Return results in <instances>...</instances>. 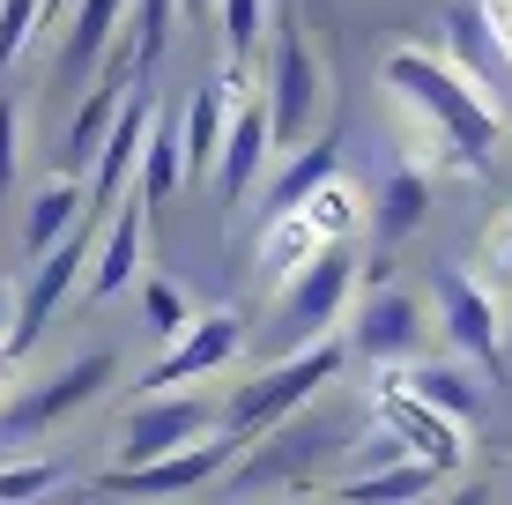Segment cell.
<instances>
[{
  "label": "cell",
  "instance_id": "obj_1",
  "mask_svg": "<svg viewBox=\"0 0 512 505\" xmlns=\"http://www.w3.org/2000/svg\"><path fill=\"white\" fill-rule=\"evenodd\" d=\"M379 90L394 127L409 134V149L423 164H446V171H490V156L505 142V112L498 90L475 82L461 60L431 45H401L379 60Z\"/></svg>",
  "mask_w": 512,
  "mask_h": 505
},
{
  "label": "cell",
  "instance_id": "obj_2",
  "mask_svg": "<svg viewBox=\"0 0 512 505\" xmlns=\"http://www.w3.org/2000/svg\"><path fill=\"white\" fill-rule=\"evenodd\" d=\"M260 112H268V134L275 149H305L320 142V134L334 127V82H327V60L320 45L305 38V23L297 15H275L268 23V75H260Z\"/></svg>",
  "mask_w": 512,
  "mask_h": 505
},
{
  "label": "cell",
  "instance_id": "obj_3",
  "mask_svg": "<svg viewBox=\"0 0 512 505\" xmlns=\"http://www.w3.org/2000/svg\"><path fill=\"white\" fill-rule=\"evenodd\" d=\"M349 446H357V439H349V416L312 394L297 416H282V424L260 431L253 446H238V461L223 468V476H231L238 498H268V491H297L327 454H349Z\"/></svg>",
  "mask_w": 512,
  "mask_h": 505
},
{
  "label": "cell",
  "instance_id": "obj_4",
  "mask_svg": "<svg viewBox=\"0 0 512 505\" xmlns=\"http://www.w3.org/2000/svg\"><path fill=\"white\" fill-rule=\"evenodd\" d=\"M364 290V260L357 246H320L297 275L275 283V327H282V357L290 350H312V342H334Z\"/></svg>",
  "mask_w": 512,
  "mask_h": 505
},
{
  "label": "cell",
  "instance_id": "obj_5",
  "mask_svg": "<svg viewBox=\"0 0 512 505\" xmlns=\"http://www.w3.org/2000/svg\"><path fill=\"white\" fill-rule=\"evenodd\" d=\"M334 372H342V342H312V350H290L282 364H268V372H253L245 387L223 402V431H231L238 446H253L260 431H275L282 416H297L312 402V394L334 387Z\"/></svg>",
  "mask_w": 512,
  "mask_h": 505
},
{
  "label": "cell",
  "instance_id": "obj_6",
  "mask_svg": "<svg viewBox=\"0 0 512 505\" xmlns=\"http://www.w3.org/2000/svg\"><path fill=\"white\" fill-rule=\"evenodd\" d=\"M431 298L423 290H401V283H364L357 305H349V350L379 372H401L431 350Z\"/></svg>",
  "mask_w": 512,
  "mask_h": 505
},
{
  "label": "cell",
  "instance_id": "obj_7",
  "mask_svg": "<svg viewBox=\"0 0 512 505\" xmlns=\"http://www.w3.org/2000/svg\"><path fill=\"white\" fill-rule=\"evenodd\" d=\"M431 327L453 342V357H468L483 379L505 372V312L475 283V268H438L431 283Z\"/></svg>",
  "mask_w": 512,
  "mask_h": 505
},
{
  "label": "cell",
  "instance_id": "obj_8",
  "mask_svg": "<svg viewBox=\"0 0 512 505\" xmlns=\"http://www.w3.org/2000/svg\"><path fill=\"white\" fill-rule=\"evenodd\" d=\"M97 231H104V216H82L52 253H38V268H30L23 298H15V320H8V350H15V357H23L30 342L45 335L52 312H60V305L82 290V275H90V253H97Z\"/></svg>",
  "mask_w": 512,
  "mask_h": 505
},
{
  "label": "cell",
  "instance_id": "obj_9",
  "mask_svg": "<svg viewBox=\"0 0 512 505\" xmlns=\"http://www.w3.org/2000/svg\"><path fill=\"white\" fill-rule=\"evenodd\" d=\"M238 350H245V312H193V320L171 335V350L149 364V372L134 379V394H179V387H193V379H216L223 364H238Z\"/></svg>",
  "mask_w": 512,
  "mask_h": 505
},
{
  "label": "cell",
  "instance_id": "obj_10",
  "mask_svg": "<svg viewBox=\"0 0 512 505\" xmlns=\"http://www.w3.org/2000/svg\"><path fill=\"white\" fill-rule=\"evenodd\" d=\"M372 416H379V431H394V439H401V454H416V461L446 468V476H461V461H468V424H453L446 409H431L423 394H409V387H401V372H379Z\"/></svg>",
  "mask_w": 512,
  "mask_h": 505
},
{
  "label": "cell",
  "instance_id": "obj_11",
  "mask_svg": "<svg viewBox=\"0 0 512 505\" xmlns=\"http://www.w3.org/2000/svg\"><path fill=\"white\" fill-rule=\"evenodd\" d=\"M231 461H238V439H231V431H208V439H193V446H179V454H164V461L112 468V476H104V491H112V498H141V505H164V498L208 491Z\"/></svg>",
  "mask_w": 512,
  "mask_h": 505
},
{
  "label": "cell",
  "instance_id": "obj_12",
  "mask_svg": "<svg viewBox=\"0 0 512 505\" xmlns=\"http://www.w3.org/2000/svg\"><path fill=\"white\" fill-rule=\"evenodd\" d=\"M208 431H223V402H201V394H141V409L119 431V468L164 461L179 446L208 439Z\"/></svg>",
  "mask_w": 512,
  "mask_h": 505
},
{
  "label": "cell",
  "instance_id": "obj_13",
  "mask_svg": "<svg viewBox=\"0 0 512 505\" xmlns=\"http://www.w3.org/2000/svg\"><path fill=\"white\" fill-rule=\"evenodd\" d=\"M119 379V357L112 350H90V357H75L67 372H52L45 387H30L23 402H8L0 409V439H30V431H45V424H60V416H75V409H90L104 387Z\"/></svg>",
  "mask_w": 512,
  "mask_h": 505
},
{
  "label": "cell",
  "instance_id": "obj_14",
  "mask_svg": "<svg viewBox=\"0 0 512 505\" xmlns=\"http://www.w3.org/2000/svg\"><path fill=\"white\" fill-rule=\"evenodd\" d=\"M141 208H149L141 194H119L112 216H104L90 275H82V298H90V305H104V298H119V290L141 283V246H149V216H141Z\"/></svg>",
  "mask_w": 512,
  "mask_h": 505
},
{
  "label": "cell",
  "instance_id": "obj_15",
  "mask_svg": "<svg viewBox=\"0 0 512 505\" xmlns=\"http://www.w3.org/2000/svg\"><path fill=\"white\" fill-rule=\"evenodd\" d=\"M268 164H275V134H268V112H260V97H245L238 112H231V127H223V149H216V201L223 208H238V201H253V186L268 179Z\"/></svg>",
  "mask_w": 512,
  "mask_h": 505
},
{
  "label": "cell",
  "instance_id": "obj_16",
  "mask_svg": "<svg viewBox=\"0 0 512 505\" xmlns=\"http://www.w3.org/2000/svg\"><path fill=\"white\" fill-rule=\"evenodd\" d=\"M127 8H134V0H75V8L60 15L67 38H60V67H52V75H60L67 90L90 82V75H104V60H112L119 38H127Z\"/></svg>",
  "mask_w": 512,
  "mask_h": 505
},
{
  "label": "cell",
  "instance_id": "obj_17",
  "mask_svg": "<svg viewBox=\"0 0 512 505\" xmlns=\"http://www.w3.org/2000/svg\"><path fill=\"white\" fill-rule=\"evenodd\" d=\"M401 387L409 394H423V402L431 409H446L453 424H475V416H483V402H490V379L475 372L468 357H416V364H401Z\"/></svg>",
  "mask_w": 512,
  "mask_h": 505
},
{
  "label": "cell",
  "instance_id": "obj_18",
  "mask_svg": "<svg viewBox=\"0 0 512 505\" xmlns=\"http://www.w3.org/2000/svg\"><path fill=\"white\" fill-rule=\"evenodd\" d=\"M438 38H446V60H461L475 82H512V67H505V45H498V30H490V15H483V0H468V8H446L438 15Z\"/></svg>",
  "mask_w": 512,
  "mask_h": 505
},
{
  "label": "cell",
  "instance_id": "obj_19",
  "mask_svg": "<svg viewBox=\"0 0 512 505\" xmlns=\"http://www.w3.org/2000/svg\"><path fill=\"white\" fill-rule=\"evenodd\" d=\"M90 216V186L75 179V171H60V179H45L38 194H30V208H23V253L38 260V253H52L75 223Z\"/></svg>",
  "mask_w": 512,
  "mask_h": 505
},
{
  "label": "cell",
  "instance_id": "obj_20",
  "mask_svg": "<svg viewBox=\"0 0 512 505\" xmlns=\"http://www.w3.org/2000/svg\"><path fill=\"white\" fill-rule=\"evenodd\" d=\"M372 231L386 238V246H401V238H416L423 223H431V171L423 164H394L379 179V201H372Z\"/></svg>",
  "mask_w": 512,
  "mask_h": 505
},
{
  "label": "cell",
  "instance_id": "obj_21",
  "mask_svg": "<svg viewBox=\"0 0 512 505\" xmlns=\"http://www.w3.org/2000/svg\"><path fill=\"white\" fill-rule=\"evenodd\" d=\"M438 483H446V468H431V461H386V468L342 476L334 505H416V498H431Z\"/></svg>",
  "mask_w": 512,
  "mask_h": 505
},
{
  "label": "cell",
  "instance_id": "obj_22",
  "mask_svg": "<svg viewBox=\"0 0 512 505\" xmlns=\"http://www.w3.org/2000/svg\"><path fill=\"white\" fill-rule=\"evenodd\" d=\"M320 246H327V238L305 223V208H275L268 231H260V246H253V260H260V275H268V283H282V275H297Z\"/></svg>",
  "mask_w": 512,
  "mask_h": 505
},
{
  "label": "cell",
  "instance_id": "obj_23",
  "mask_svg": "<svg viewBox=\"0 0 512 505\" xmlns=\"http://www.w3.org/2000/svg\"><path fill=\"white\" fill-rule=\"evenodd\" d=\"M297 208H305V223H312V231L327 238V246H349V238L364 231V216H372V201H364V186H349L342 171H334V179L320 186V194H305Z\"/></svg>",
  "mask_w": 512,
  "mask_h": 505
},
{
  "label": "cell",
  "instance_id": "obj_24",
  "mask_svg": "<svg viewBox=\"0 0 512 505\" xmlns=\"http://www.w3.org/2000/svg\"><path fill=\"white\" fill-rule=\"evenodd\" d=\"M134 179H141V201H164V194L186 186V156H179V127H171V119H149V142H141Z\"/></svg>",
  "mask_w": 512,
  "mask_h": 505
},
{
  "label": "cell",
  "instance_id": "obj_25",
  "mask_svg": "<svg viewBox=\"0 0 512 505\" xmlns=\"http://www.w3.org/2000/svg\"><path fill=\"white\" fill-rule=\"evenodd\" d=\"M334 156H342V142H334V127L320 134V142L290 149V164L275 171V208H297L305 194H320V186L334 179Z\"/></svg>",
  "mask_w": 512,
  "mask_h": 505
},
{
  "label": "cell",
  "instance_id": "obj_26",
  "mask_svg": "<svg viewBox=\"0 0 512 505\" xmlns=\"http://www.w3.org/2000/svg\"><path fill=\"white\" fill-rule=\"evenodd\" d=\"M216 30L231 67H253V52L268 45V0H216Z\"/></svg>",
  "mask_w": 512,
  "mask_h": 505
},
{
  "label": "cell",
  "instance_id": "obj_27",
  "mask_svg": "<svg viewBox=\"0 0 512 505\" xmlns=\"http://www.w3.org/2000/svg\"><path fill=\"white\" fill-rule=\"evenodd\" d=\"M475 283H483L498 305L512 298V208H505V216H490L483 246H475Z\"/></svg>",
  "mask_w": 512,
  "mask_h": 505
},
{
  "label": "cell",
  "instance_id": "obj_28",
  "mask_svg": "<svg viewBox=\"0 0 512 505\" xmlns=\"http://www.w3.org/2000/svg\"><path fill=\"white\" fill-rule=\"evenodd\" d=\"M60 483H67L60 461H15V468H0V505H38Z\"/></svg>",
  "mask_w": 512,
  "mask_h": 505
},
{
  "label": "cell",
  "instance_id": "obj_29",
  "mask_svg": "<svg viewBox=\"0 0 512 505\" xmlns=\"http://www.w3.org/2000/svg\"><path fill=\"white\" fill-rule=\"evenodd\" d=\"M141 312H149V327H156V335H179V327L193 320L186 290L171 283V275H141Z\"/></svg>",
  "mask_w": 512,
  "mask_h": 505
},
{
  "label": "cell",
  "instance_id": "obj_30",
  "mask_svg": "<svg viewBox=\"0 0 512 505\" xmlns=\"http://www.w3.org/2000/svg\"><path fill=\"white\" fill-rule=\"evenodd\" d=\"M38 30H45V0H0V67L23 60Z\"/></svg>",
  "mask_w": 512,
  "mask_h": 505
},
{
  "label": "cell",
  "instance_id": "obj_31",
  "mask_svg": "<svg viewBox=\"0 0 512 505\" xmlns=\"http://www.w3.org/2000/svg\"><path fill=\"white\" fill-rule=\"evenodd\" d=\"M15 171H23V112L15 97H0V208L15 201Z\"/></svg>",
  "mask_w": 512,
  "mask_h": 505
},
{
  "label": "cell",
  "instance_id": "obj_32",
  "mask_svg": "<svg viewBox=\"0 0 512 505\" xmlns=\"http://www.w3.org/2000/svg\"><path fill=\"white\" fill-rule=\"evenodd\" d=\"M483 15H490V30L505 45V67H512V0H483Z\"/></svg>",
  "mask_w": 512,
  "mask_h": 505
},
{
  "label": "cell",
  "instance_id": "obj_33",
  "mask_svg": "<svg viewBox=\"0 0 512 505\" xmlns=\"http://www.w3.org/2000/svg\"><path fill=\"white\" fill-rule=\"evenodd\" d=\"M446 505H490V491H483V483H461V491H453Z\"/></svg>",
  "mask_w": 512,
  "mask_h": 505
},
{
  "label": "cell",
  "instance_id": "obj_34",
  "mask_svg": "<svg viewBox=\"0 0 512 505\" xmlns=\"http://www.w3.org/2000/svg\"><path fill=\"white\" fill-rule=\"evenodd\" d=\"M179 15H193V23H208V15H216V0H179Z\"/></svg>",
  "mask_w": 512,
  "mask_h": 505
},
{
  "label": "cell",
  "instance_id": "obj_35",
  "mask_svg": "<svg viewBox=\"0 0 512 505\" xmlns=\"http://www.w3.org/2000/svg\"><path fill=\"white\" fill-rule=\"evenodd\" d=\"M8 379H15V350L0 342V394H8Z\"/></svg>",
  "mask_w": 512,
  "mask_h": 505
},
{
  "label": "cell",
  "instance_id": "obj_36",
  "mask_svg": "<svg viewBox=\"0 0 512 505\" xmlns=\"http://www.w3.org/2000/svg\"><path fill=\"white\" fill-rule=\"evenodd\" d=\"M8 320H15V305H8V290H0V342H8Z\"/></svg>",
  "mask_w": 512,
  "mask_h": 505
},
{
  "label": "cell",
  "instance_id": "obj_37",
  "mask_svg": "<svg viewBox=\"0 0 512 505\" xmlns=\"http://www.w3.org/2000/svg\"><path fill=\"white\" fill-rule=\"evenodd\" d=\"M67 8H75V0H45V23H60V15H67Z\"/></svg>",
  "mask_w": 512,
  "mask_h": 505
}]
</instances>
